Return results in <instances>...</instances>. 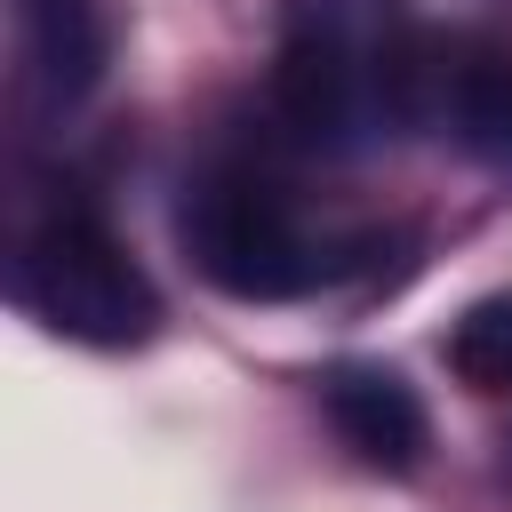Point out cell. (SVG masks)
I'll return each mask as SVG.
<instances>
[{
    "label": "cell",
    "instance_id": "6da1fadb",
    "mask_svg": "<svg viewBox=\"0 0 512 512\" xmlns=\"http://www.w3.org/2000/svg\"><path fill=\"white\" fill-rule=\"evenodd\" d=\"M424 32L400 0H280L272 104L312 152H376L424 120Z\"/></svg>",
    "mask_w": 512,
    "mask_h": 512
},
{
    "label": "cell",
    "instance_id": "52a82bcc",
    "mask_svg": "<svg viewBox=\"0 0 512 512\" xmlns=\"http://www.w3.org/2000/svg\"><path fill=\"white\" fill-rule=\"evenodd\" d=\"M504 472H512V432H504Z\"/></svg>",
    "mask_w": 512,
    "mask_h": 512
},
{
    "label": "cell",
    "instance_id": "3957f363",
    "mask_svg": "<svg viewBox=\"0 0 512 512\" xmlns=\"http://www.w3.org/2000/svg\"><path fill=\"white\" fill-rule=\"evenodd\" d=\"M8 296H16L40 328H56V336H72V344H104V352L144 344V336L160 328V288L144 280V264H136L88 208H56V216H40V224L16 240V256H8Z\"/></svg>",
    "mask_w": 512,
    "mask_h": 512
},
{
    "label": "cell",
    "instance_id": "8992f818",
    "mask_svg": "<svg viewBox=\"0 0 512 512\" xmlns=\"http://www.w3.org/2000/svg\"><path fill=\"white\" fill-rule=\"evenodd\" d=\"M448 368L472 392H512V296H480L448 328Z\"/></svg>",
    "mask_w": 512,
    "mask_h": 512
},
{
    "label": "cell",
    "instance_id": "277c9868",
    "mask_svg": "<svg viewBox=\"0 0 512 512\" xmlns=\"http://www.w3.org/2000/svg\"><path fill=\"white\" fill-rule=\"evenodd\" d=\"M320 408L336 424V440L368 464V472H416L424 448H432V416L416 400V384L400 368H376V360H344L320 376Z\"/></svg>",
    "mask_w": 512,
    "mask_h": 512
},
{
    "label": "cell",
    "instance_id": "ba28073f",
    "mask_svg": "<svg viewBox=\"0 0 512 512\" xmlns=\"http://www.w3.org/2000/svg\"><path fill=\"white\" fill-rule=\"evenodd\" d=\"M32 8H48V0H32Z\"/></svg>",
    "mask_w": 512,
    "mask_h": 512
},
{
    "label": "cell",
    "instance_id": "7a4b0ae2",
    "mask_svg": "<svg viewBox=\"0 0 512 512\" xmlns=\"http://www.w3.org/2000/svg\"><path fill=\"white\" fill-rule=\"evenodd\" d=\"M176 240L192 272L240 304H288L344 272V240L312 232L296 192L248 160H216L176 200Z\"/></svg>",
    "mask_w": 512,
    "mask_h": 512
},
{
    "label": "cell",
    "instance_id": "5b68a950",
    "mask_svg": "<svg viewBox=\"0 0 512 512\" xmlns=\"http://www.w3.org/2000/svg\"><path fill=\"white\" fill-rule=\"evenodd\" d=\"M424 120L440 136H456L472 160L512 168V56H496V48H432Z\"/></svg>",
    "mask_w": 512,
    "mask_h": 512
}]
</instances>
